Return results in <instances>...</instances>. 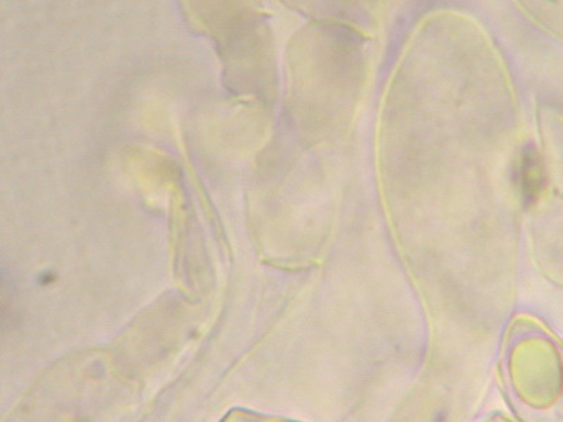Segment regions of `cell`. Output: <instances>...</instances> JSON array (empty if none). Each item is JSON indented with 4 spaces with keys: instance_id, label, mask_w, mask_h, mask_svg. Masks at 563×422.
<instances>
[{
    "instance_id": "277c9868",
    "label": "cell",
    "mask_w": 563,
    "mask_h": 422,
    "mask_svg": "<svg viewBox=\"0 0 563 422\" xmlns=\"http://www.w3.org/2000/svg\"><path fill=\"white\" fill-rule=\"evenodd\" d=\"M481 422H515V421L507 419V417H505V415L495 414V415L487 417L486 420L481 421Z\"/></svg>"
},
{
    "instance_id": "3957f363",
    "label": "cell",
    "mask_w": 563,
    "mask_h": 422,
    "mask_svg": "<svg viewBox=\"0 0 563 422\" xmlns=\"http://www.w3.org/2000/svg\"><path fill=\"white\" fill-rule=\"evenodd\" d=\"M220 422H296L279 417H271L265 414L255 413V411L244 409L230 410L228 415Z\"/></svg>"
},
{
    "instance_id": "7a4b0ae2",
    "label": "cell",
    "mask_w": 563,
    "mask_h": 422,
    "mask_svg": "<svg viewBox=\"0 0 563 422\" xmlns=\"http://www.w3.org/2000/svg\"><path fill=\"white\" fill-rule=\"evenodd\" d=\"M519 176L522 192H525L527 199H532L538 184V168L531 153L526 154L522 158Z\"/></svg>"
},
{
    "instance_id": "6da1fadb",
    "label": "cell",
    "mask_w": 563,
    "mask_h": 422,
    "mask_svg": "<svg viewBox=\"0 0 563 422\" xmlns=\"http://www.w3.org/2000/svg\"><path fill=\"white\" fill-rule=\"evenodd\" d=\"M499 380L520 422H563V345L541 325L519 320L510 326Z\"/></svg>"
}]
</instances>
